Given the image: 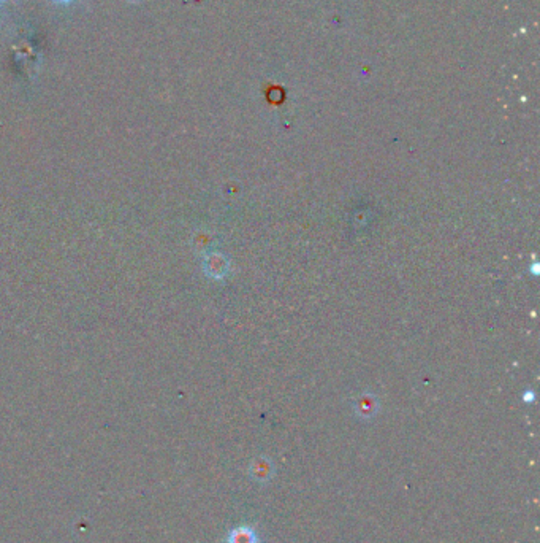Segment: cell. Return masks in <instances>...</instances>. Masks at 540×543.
<instances>
[{
	"mask_svg": "<svg viewBox=\"0 0 540 543\" xmlns=\"http://www.w3.org/2000/svg\"><path fill=\"white\" fill-rule=\"evenodd\" d=\"M0 2H2V0H0Z\"/></svg>",
	"mask_w": 540,
	"mask_h": 543,
	"instance_id": "6",
	"label": "cell"
},
{
	"mask_svg": "<svg viewBox=\"0 0 540 543\" xmlns=\"http://www.w3.org/2000/svg\"><path fill=\"white\" fill-rule=\"evenodd\" d=\"M60 2H70V0H60Z\"/></svg>",
	"mask_w": 540,
	"mask_h": 543,
	"instance_id": "5",
	"label": "cell"
},
{
	"mask_svg": "<svg viewBox=\"0 0 540 543\" xmlns=\"http://www.w3.org/2000/svg\"><path fill=\"white\" fill-rule=\"evenodd\" d=\"M229 259L221 253H211L205 259V270L212 278H222L229 272Z\"/></svg>",
	"mask_w": 540,
	"mask_h": 543,
	"instance_id": "3",
	"label": "cell"
},
{
	"mask_svg": "<svg viewBox=\"0 0 540 543\" xmlns=\"http://www.w3.org/2000/svg\"><path fill=\"white\" fill-rule=\"evenodd\" d=\"M274 472L276 469L273 461L266 456H257L249 464V475L255 483H269L274 477Z\"/></svg>",
	"mask_w": 540,
	"mask_h": 543,
	"instance_id": "1",
	"label": "cell"
},
{
	"mask_svg": "<svg viewBox=\"0 0 540 543\" xmlns=\"http://www.w3.org/2000/svg\"><path fill=\"white\" fill-rule=\"evenodd\" d=\"M379 408L380 405L378 397L368 394V392L358 396L354 402V411L360 420H373V418L379 413Z\"/></svg>",
	"mask_w": 540,
	"mask_h": 543,
	"instance_id": "2",
	"label": "cell"
},
{
	"mask_svg": "<svg viewBox=\"0 0 540 543\" xmlns=\"http://www.w3.org/2000/svg\"><path fill=\"white\" fill-rule=\"evenodd\" d=\"M227 543H259V534L250 526L235 528L229 532Z\"/></svg>",
	"mask_w": 540,
	"mask_h": 543,
	"instance_id": "4",
	"label": "cell"
}]
</instances>
